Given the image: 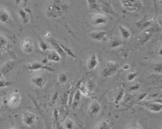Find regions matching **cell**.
Instances as JSON below:
<instances>
[{
	"label": "cell",
	"mask_w": 162,
	"mask_h": 129,
	"mask_svg": "<svg viewBox=\"0 0 162 129\" xmlns=\"http://www.w3.org/2000/svg\"><path fill=\"white\" fill-rule=\"evenodd\" d=\"M91 18V22L94 26L97 27L104 26L108 22V19L106 15L100 13H95Z\"/></svg>",
	"instance_id": "6"
},
{
	"label": "cell",
	"mask_w": 162,
	"mask_h": 129,
	"mask_svg": "<svg viewBox=\"0 0 162 129\" xmlns=\"http://www.w3.org/2000/svg\"><path fill=\"white\" fill-rule=\"evenodd\" d=\"M139 87H140V85H139V84H136V85H135V86H132V87L130 88V90H132V91H135V90L138 89Z\"/></svg>",
	"instance_id": "27"
},
{
	"label": "cell",
	"mask_w": 162,
	"mask_h": 129,
	"mask_svg": "<svg viewBox=\"0 0 162 129\" xmlns=\"http://www.w3.org/2000/svg\"><path fill=\"white\" fill-rule=\"evenodd\" d=\"M63 125L66 129H74L75 123L72 119L68 118L64 121Z\"/></svg>",
	"instance_id": "20"
},
{
	"label": "cell",
	"mask_w": 162,
	"mask_h": 129,
	"mask_svg": "<svg viewBox=\"0 0 162 129\" xmlns=\"http://www.w3.org/2000/svg\"><path fill=\"white\" fill-rule=\"evenodd\" d=\"M154 71L158 73H162V65L161 64L156 66L154 68Z\"/></svg>",
	"instance_id": "26"
},
{
	"label": "cell",
	"mask_w": 162,
	"mask_h": 129,
	"mask_svg": "<svg viewBox=\"0 0 162 129\" xmlns=\"http://www.w3.org/2000/svg\"><path fill=\"white\" fill-rule=\"evenodd\" d=\"M160 100L161 99L142 102L140 104L151 112L158 114L161 112L162 110V101Z\"/></svg>",
	"instance_id": "3"
},
{
	"label": "cell",
	"mask_w": 162,
	"mask_h": 129,
	"mask_svg": "<svg viewBox=\"0 0 162 129\" xmlns=\"http://www.w3.org/2000/svg\"><path fill=\"white\" fill-rule=\"evenodd\" d=\"M119 65L114 61H109L105 64L102 69V76L104 78H109L114 76L118 71Z\"/></svg>",
	"instance_id": "2"
},
{
	"label": "cell",
	"mask_w": 162,
	"mask_h": 129,
	"mask_svg": "<svg viewBox=\"0 0 162 129\" xmlns=\"http://www.w3.org/2000/svg\"><path fill=\"white\" fill-rule=\"evenodd\" d=\"M126 129H143L138 122H135L128 125Z\"/></svg>",
	"instance_id": "24"
},
{
	"label": "cell",
	"mask_w": 162,
	"mask_h": 129,
	"mask_svg": "<svg viewBox=\"0 0 162 129\" xmlns=\"http://www.w3.org/2000/svg\"><path fill=\"white\" fill-rule=\"evenodd\" d=\"M137 74L136 72H130L127 75V80L128 81H133L137 77Z\"/></svg>",
	"instance_id": "25"
},
{
	"label": "cell",
	"mask_w": 162,
	"mask_h": 129,
	"mask_svg": "<svg viewBox=\"0 0 162 129\" xmlns=\"http://www.w3.org/2000/svg\"><path fill=\"white\" fill-rule=\"evenodd\" d=\"M16 129V128H10V129Z\"/></svg>",
	"instance_id": "31"
},
{
	"label": "cell",
	"mask_w": 162,
	"mask_h": 129,
	"mask_svg": "<svg viewBox=\"0 0 162 129\" xmlns=\"http://www.w3.org/2000/svg\"><path fill=\"white\" fill-rule=\"evenodd\" d=\"M99 64V60L96 54H92L87 62V67L89 71H93L95 69Z\"/></svg>",
	"instance_id": "9"
},
{
	"label": "cell",
	"mask_w": 162,
	"mask_h": 129,
	"mask_svg": "<svg viewBox=\"0 0 162 129\" xmlns=\"http://www.w3.org/2000/svg\"><path fill=\"white\" fill-rule=\"evenodd\" d=\"M89 36L92 40L100 42L103 41L107 37V32L104 30H98L91 32L89 34Z\"/></svg>",
	"instance_id": "8"
},
{
	"label": "cell",
	"mask_w": 162,
	"mask_h": 129,
	"mask_svg": "<svg viewBox=\"0 0 162 129\" xmlns=\"http://www.w3.org/2000/svg\"><path fill=\"white\" fill-rule=\"evenodd\" d=\"M123 68H124L125 70H128V69H129V65H128V64H125V65H124V67H123Z\"/></svg>",
	"instance_id": "28"
},
{
	"label": "cell",
	"mask_w": 162,
	"mask_h": 129,
	"mask_svg": "<svg viewBox=\"0 0 162 129\" xmlns=\"http://www.w3.org/2000/svg\"><path fill=\"white\" fill-rule=\"evenodd\" d=\"M89 111L93 115H97L101 110V105L97 100H93L89 107Z\"/></svg>",
	"instance_id": "13"
},
{
	"label": "cell",
	"mask_w": 162,
	"mask_h": 129,
	"mask_svg": "<svg viewBox=\"0 0 162 129\" xmlns=\"http://www.w3.org/2000/svg\"><path fill=\"white\" fill-rule=\"evenodd\" d=\"M123 6L130 12L136 11L142 7V2L138 0H124L121 1Z\"/></svg>",
	"instance_id": "4"
},
{
	"label": "cell",
	"mask_w": 162,
	"mask_h": 129,
	"mask_svg": "<svg viewBox=\"0 0 162 129\" xmlns=\"http://www.w3.org/2000/svg\"><path fill=\"white\" fill-rule=\"evenodd\" d=\"M1 107H2V101H1V100H0V109H1Z\"/></svg>",
	"instance_id": "30"
},
{
	"label": "cell",
	"mask_w": 162,
	"mask_h": 129,
	"mask_svg": "<svg viewBox=\"0 0 162 129\" xmlns=\"http://www.w3.org/2000/svg\"><path fill=\"white\" fill-rule=\"evenodd\" d=\"M60 46H61V47L63 48L66 55H68V56L73 58H76V55L74 54L73 52L72 51L70 48H68V47H66V46H64V45H61Z\"/></svg>",
	"instance_id": "22"
},
{
	"label": "cell",
	"mask_w": 162,
	"mask_h": 129,
	"mask_svg": "<svg viewBox=\"0 0 162 129\" xmlns=\"http://www.w3.org/2000/svg\"><path fill=\"white\" fill-rule=\"evenodd\" d=\"M79 90L80 91L81 94L87 97H90L91 96V92L88 90L86 86H84V85L79 86Z\"/></svg>",
	"instance_id": "21"
},
{
	"label": "cell",
	"mask_w": 162,
	"mask_h": 129,
	"mask_svg": "<svg viewBox=\"0 0 162 129\" xmlns=\"http://www.w3.org/2000/svg\"><path fill=\"white\" fill-rule=\"evenodd\" d=\"M113 125L109 121H103L99 123L95 129H112Z\"/></svg>",
	"instance_id": "17"
},
{
	"label": "cell",
	"mask_w": 162,
	"mask_h": 129,
	"mask_svg": "<svg viewBox=\"0 0 162 129\" xmlns=\"http://www.w3.org/2000/svg\"><path fill=\"white\" fill-rule=\"evenodd\" d=\"M21 97L20 94L15 92L10 97L8 100V104L12 108L18 107L21 103Z\"/></svg>",
	"instance_id": "11"
},
{
	"label": "cell",
	"mask_w": 162,
	"mask_h": 129,
	"mask_svg": "<svg viewBox=\"0 0 162 129\" xmlns=\"http://www.w3.org/2000/svg\"><path fill=\"white\" fill-rule=\"evenodd\" d=\"M38 118L36 115L30 111H26L22 115V122L26 127H30L35 124Z\"/></svg>",
	"instance_id": "5"
},
{
	"label": "cell",
	"mask_w": 162,
	"mask_h": 129,
	"mask_svg": "<svg viewBox=\"0 0 162 129\" xmlns=\"http://www.w3.org/2000/svg\"><path fill=\"white\" fill-rule=\"evenodd\" d=\"M119 30L121 36L123 39H128L131 37V33L129 30L122 25H119Z\"/></svg>",
	"instance_id": "16"
},
{
	"label": "cell",
	"mask_w": 162,
	"mask_h": 129,
	"mask_svg": "<svg viewBox=\"0 0 162 129\" xmlns=\"http://www.w3.org/2000/svg\"><path fill=\"white\" fill-rule=\"evenodd\" d=\"M81 94L79 89L77 90L74 94L73 96V101H72V108L75 110L79 106L80 99H81Z\"/></svg>",
	"instance_id": "15"
},
{
	"label": "cell",
	"mask_w": 162,
	"mask_h": 129,
	"mask_svg": "<svg viewBox=\"0 0 162 129\" xmlns=\"http://www.w3.org/2000/svg\"><path fill=\"white\" fill-rule=\"evenodd\" d=\"M158 53L160 54V55H162V48H160V50L158 52Z\"/></svg>",
	"instance_id": "29"
},
{
	"label": "cell",
	"mask_w": 162,
	"mask_h": 129,
	"mask_svg": "<svg viewBox=\"0 0 162 129\" xmlns=\"http://www.w3.org/2000/svg\"><path fill=\"white\" fill-rule=\"evenodd\" d=\"M99 2L101 7V11L105 14L117 15V14L115 13V11L111 5L110 1L102 0V1H99Z\"/></svg>",
	"instance_id": "7"
},
{
	"label": "cell",
	"mask_w": 162,
	"mask_h": 129,
	"mask_svg": "<svg viewBox=\"0 0 162 129\" xmlns=\"http://www.w3.org/2000/svg\"><path fill=\"white\" fill-rule=\"evenodd\" d=\"M122 44L121 41L117 38H113L109 42V47L112 48H117Z\"/></svg>",
	"instance_id": "19"
},
{
	"label": "cell",
	"mask_w": 162,
	"mask_h": 129,
	"mask_svg": "<svg viewBox=\"0 0 162 129\" xmlns=\"http://www.w3.org/2000/svg\"><path fill=\"white\" fill-rule=\"evenodd\" d=\"M46 79L42 75H37L33 76L31 79V83L36 87H43L46 84Z\"/></svg>",
	"instance_id": "10"
},
{
	"label": "cell",
	"mask_w": 162,
	"mask_h": 129,
	"mask_svg": "<svg viewBox=\"0 0 162 129\" xmlns=\"http://www.w3.org/2000/svg\"><path fill=\"white\" fill-rule=\"evenodd\" d=\"M48 58L51 61L59 62L61 59V57L56 51H50L48 53Z\"/></svg>",
	"instance_id": "18"
},
{
	"label": "cell",
	"mask_w": 162,
	"mask_h": 129,
	"mask_svg": "<svg viewBox=\"0 0 162 129\" xmlns=\"http://www.w3.org/2000/svg\"><path fill=\"white\" fill-rule=\"evenodd\" d=\"M69 6L64 1H54L48 9V14L53 18H58L68 12Z\"/></svg>",
	"instance_id": "1"
},
{
	"label": "cell",
	"mask_w": 162,
	"mask_h": 129,
	"mask_svg": "<svg viewBox=\"0 0 162 129\" xmlns=\"http://www.w3.org/2000/svg\"><path fill=\"white\" fill-rule=\"evenodd\" d=\"M58 80L60 84H65L68 81V77L65 74L61 73L59 76Z\"/></svg>",
	"instance_id": "23"
},
{
	"label": "cell",
	"mask_w": 162,
	"mask_h": 129,
	"mask_svg": "<svg viewBox=\"0 0 162 129\" xmlns=\"http://www.w3.org/2000/svg\"><path fill=\"white\" fill-rule=\"evenodd\" d=\"M22 49L24 52L31 53L33 50V45L32 41L29 38L25 39L22 45Z\"/></svg>",
	"instance_id": "14"
},
{
	"label": "cell",
	"mask_w": 162,
	"mask_h": 129,
	"mask_svg": "<svg viewBox=\"0 0 162 129\" xmlns=\"http://www.w3.org/2000/svg\"><path fill=\"white\" fill-rule=\"evenodd\" d=\"M87 6L89 10L91 12L95 13H99L101 12V7L99 3V1L97 0H87Z\"/></svg>",
	"instance_id": "12"
}]
</instances>
